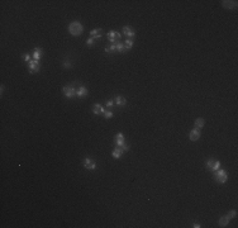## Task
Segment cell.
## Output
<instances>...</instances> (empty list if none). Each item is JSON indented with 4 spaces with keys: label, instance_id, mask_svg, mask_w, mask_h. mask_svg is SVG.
I'll return each mask as SVG.
<instances>
[{
    "label": "cell",
    "instance_id": "cell-14",
    "mask_svg": "<svg viewBox=\"0 0 238 228\" xmlns=\"http://www.w3.org/2000/svg\"><path fill=\"white\" fill-rule=\"evenodd\" d=\"M125 141H124V136H123L122 133H118L115 136V145L118 146V147H120L122 145H124Z\"/></svg>",
    "mask_w": 238,
    "mask_h": 228
},
{
    "label": "cell",
    "instance_id": "cell-27",
    "mask_svg": "<svg viewBox=\"0 0 238 228\" xmlns=\"http://www.w3.org/2000/svg\"><path fill=\"white\" fill-rule=\"evenodd\" d=\"M23 58H24L25 61H29V58H31V57H29V55H24V56H23Z\"/></svg>",
    "mask_w": 238,
    "mask_h": 228
},
{
    "label": "cell",
    "instance_id": "cell-20",
    "mask_svg": "<svg viewBox=\"0 0 238 228\" xmlns=\"http://www.w3.org/2000/svg\"><path fill=\"white\" fill-rule=\"evenodd\" d=\"M124 47H125V49H127V51H128V49H131L132 47H133V41L128 38V39L124 42Z\"/></svg>",
    "mask_w": 238,
    "mask_h": 228
},
{
    "label": "cell",
    "instance_id": "cell-10",
    "mask_svg": "<svg viewBox=\"0 0 238 228\" xmlns=\"http://www.w3.org/2000/svg\"><path fill=\"white\" fill-rule=\"evenodd\" d=\"M123 33H124L125 36H128L129 38H132V37L136 36V33H134V29L132 28V27H129V25H124V27H123Z\"/></svg>",
    "mask_w": 238,
    "mask_h": 228
},
{
    "label": "cell",
    "instance_id": "cell-13",
    "mask_svg": "<svg viewBox=\"0 0 238 228\" xmlns=\"http://www.w3.org/2000/svg\"><path fill=\"white\" fill-rule=\"evenodd\" d=\"M90 36H91L95 41L96 39H100V38H101V29H98V28L93 29V31L90 32Z\"/></svg>",
    "mask_w": 238,
    "mask_h": 228
},
{
    "label": "cell",
    "instance_id": "cell-21",
    "mask_svg": "<svg viewBox=\"0 0 238 228\" xmlns=\"http://www.w3.org/2000/svg\"><path fill=\"white\" fill-rule=\"evenodd\" d=\"M104 117L107 119H110V118H113V117H114V114H113V112H110V110H105V112H104Z\"/></svg>",
    "mask_w": 238,
    "mask_h": 228
},
{
    "label": "cell",
    "instance_id": "cell-19",
    "mask_svg": "<svg viewBox=\"0 0 238 228\" xmlns=\"http://www.w3.org/2000/svg\"><path fill=\"white\" fill-rule=\"evenodd\" d=\"M204 124H205V121L203 118H196L195 119V123H194L195 128H198V129H201V128L204 127Z\"/></svg>",
    "mask_w": 238,
    "mask_h": 228
},
{
    "label": "cell",
    "instance_id": "cell-23",
    "mask_svg": "<svg viewBox=\"0 0 238 228\" xmlns=\"http://www.w3.org/2000/svg\"><path fill=\"white\" fill-rule=\"evenodd\" d=\"M94 42H95V39H94L93 37H90V38H87L86 45H87V46H93V45H94Z\"/></svg>",
    "mask_w": 238,
    "mask_h": 228
},
{
    "label": "cell",
    "instance_id": "cell-26",
    "mask_svg": "<svg viewBox=\"0 0 238 228\" xmlns=\"http://www.w3.org/2000/svg\"><path fill=\"white\" fill-rule=\"evenodd\" d=\"M114 104H115V103H114V100H108V101H107V107H108V108H111Z\"/></svg>",
    "mask_w": 238,
    "mask_h": 228
},
{
    "label": "cell",
    "instance_id": "cell-9",
    "mask_svg": "<svg viewBox=\"0 0 238 228\" xmlns=\"http://www.w3.org/2000/svg\"><path fill=\"white\" fill-rule=\"evenodd\" d=\"M222 5L225 9H234V8H237V1L236 0H223Z\"/></svg>",
    "mask_w": 238,
    "mask_h": 228
},
{
    "label": "cell",
    "instance_id": "cell-6",
    "mask_svg": "<svg viewBox=\"0 0 238 228\" xmlns=\"http://www.w3.org/2000/svg\"><path fill=\"white\" fill-rule=\"evenodd\" d=\"M62 91H63V94L66 98H69V99H71L73 98V96H76V90H75V87L73 86H63L62 87Z\"/></svg>",
    "mask_w": 238,
    "mask_h": 228
},
{
    "label": "cell",
    "instance_id": "cell-12",
    "mask_svg": "<svg viewBox=\"0 0 238 228\" xmlns=\"http://www.w3.org/2000/svg\"><path fill=\"white\" fill-rule=\"evenodd\" d=\"M229 217L228 215H223V217H220L219 218V221H218V224L220 227H225V226H228V223H229Z\"/></svg>",
    "mask_w": 238,
    "mask_h": 228
},
{
    "label": "cell",
    "instance_id": "cell-2",
    "mask_svg": "<svg viewBox=\"0 0 238 228\" xmlns=\"http://www.w3.org/2000/svg\"><path fill=\"white\" fill-rule=\"evenodd\" d=\"M228 179V175L227 171L223 170V169H218L217 171H214V180L219 184H224Z\"/></svg>",
    "mask_w": 238,
    "mask_h": 228
},
{
    "label": "cell",
    "instance_id": "cell-29",
    "mask_svg": "<svg viewBox=\"0 0 238 228\" xmlns=\"http://www.w3.org/2000/svg\"><path fill=\"white\" fill-rule=\"evenodd\" d=\"M4 89H5V86H4V85H1V89H0V90H1V94L4 93Z\"/></svg>",
    "mask_w": 238,
    "mask_h": 228
},
{
    "label": "cell",
    "instance_id": "cell-4",
    "mask_svg": "<svg viewBox=\"0 0 238 228\" xmlns=\"http://www.w3.org/2000/svg\"><path fill=\"white\" fill-rule=\"evenodd\" d=\"M120 33H118L117 31H110L109 33H108V38H109V42L111 45H115V43H118L120 41Z\"/></svg>",
    "mask_w": 238,
    "mask_h": 228
},
{
    "label": "cell",
    "instance_id": "cell-17",
    "mask_svg": "<svg viewBox=\"0 0 238 228\" xmlns=\"http://www.w3.org/2000/svg\"><path fill=\"white\" fill-rule=\"evenodd\" d=\"M114 103L117 105H120V107H124L125 104H127V99L124 98V96H117L115 100H114Z\"/></svg>",
    "mask_w": 238,
    "mask_h": 228
},
{
    "label": "cell",
    "instance_id": "cell-25",
    "mask_svg": "<svg viewBox=\"0 0 238 228\" xmlns=\"http://www.w3.org/2000/svg\"><path fill=\"white\" fill-rule=\"evenodd\" d=\"M63 67L65 69H67V67H71V62H70V61H63Z\"/></svg>",
    "mask_w": 238,
    "mask_h": 228
},
{
    "label": "cell",
    "instance_id": "cell-1",
    "mask_svg": "<svg viewBox=\"0 0 238 228\" xmlns=\"http://www.w3.org/2000/svg\"><path fill=\"white\" fill-rule=\"evenodd\" d=\"M83 31H84V27H83V24H81L80 22L75 20V22L70 23V25H69V32L71 33V36H73V37L81 36Z\"/></svg>",
    "mask_w": 238,
    "mask_h": 228
},
{
    "label": "cell",
    "instance_id": "cell-22",
    "mask_svg": "<svg viewBox=\"0 0 238 228\" xmlns=\"http://www.w3.org/2000/svg\"><path fill=\"white\" fill-rule=\"evenodd\" d=\"M227 215L229 217V219H232V218H236V215H237V210H231V212H229Z\"/></svg>",
    "mask_w": 238,
    "mask_h": 228
},
{
    "label": "cell",
    "instance_id": "cell-16",
    "mask_svg": "<svg viewBox=\"0 0 238 228\" xmlns=\"http://www.w3.org/2000/svg\"><path fill=\"white\" fill-rule=\"evenodd\" d=\"M122 155H123V150L120 147L114 148L113 152H111V156H113L114 159H120V157H122Z\"/></svg>",
    "mask_w": 238,
    "mask_h": 228
},
{
    "label": "cell",
    "instance_id": "cell-18",
    "mask_svg": "<svg viewBox=\"0 0 238 228\" xmlns=\"http://www.w3.org/2000/svg\"><path fill=\"white\" fill-rule=\"evenodd\" d=\"M42 49L41 48H34V51H33V58L34 60H37V61H39L41 58H42Z\"/></svg>",
    "mask_w": 238,
    "mask_h": 228
},
{
    "label": "cell",
    "instance_id": "cell-15",
    "mask_svg": "<svg viewBox=\"0 0 238 228\" xmlns=\"http://www.w3.org/2000/svg\"><path fill=\"white\" fill-rule=\"evenodd\" d=\"M105 112V109L101 107L100 104H94L93 105V113L94 114H101V113H104Z\"/></svg>",
    "mask_w": 238,
    "mask_h": 228
},
{
    "label": "cell",
    "instance_id": "cell-8",
    "mask_svg": "<svg viewBox=\"0 0 238 228\" xmlns=\"http://www.w3.org/2000/svg\"><path fill=\"white\" fill-rule=\"evenodd\" d=\"M200 129H198V128H194V129L190 131V133H189V139L190 141H198L199 138H200Z\"/></svg>",
    "mask_w": 238,
    "mask_h": 228
},
{
    "label": "cell",
    "instance_id": "cell-3",
    "mask_svg": "<svg viewBox=\"0 0 238 228\" xmlns=\"http://www.w3.org/2000/svg\"><path fill=\"white\" fill-rule=\"evenodd\" d=\"M207 169L210 171H217L218 169H220V162L218 160H214V159H210L207 161Z\"/></svg>",
    "mask_w": 238,
    "mask_h": 228
},
{
    "label": "cell",
    "instance_id": "cell-7",
    "mask_svg": "<svg viewBox=\"0 0 238 228\" xmlns=\"http://www.w3.org/2000/svg\"><path fill=\"white\" fill-rule=\"evenodd\" d=\"M83 163H84V167L86 169V170H95L96 169V162L94 161L93 159H90V157H86Z\"/></svg>",
    "mask_w": 238,
    "mask_h": 228
},
{
    "label": "cell",
    "instance_id": "cell-11",
    "mask_svg": "<svg viewBox=\"0 0 238 228\" xmlns=\"http://www.w3.org/2000/svg\"><path fill=\"white\" fill-rule=\"evenodd\" d=\"M86 94H87V87H85V86H80L76 90V95H77L79 98H85Z\"/></svg>",
    "mask_w": 238,
    "mask_h": 228
},
{
    "label": "cell",
    "instance_id": "cell-28",
    "mask_svg": "<svg viewBox=\"0 0 238 228\" xmlns=\"http://www.w3.org/2000/svg\"><path fill=\"white\" fill-rule=\"evenodd\" d=\"M194 227H195V228H199V227H201V226H200V224H198V223H195V224H194Z\"/></svg>",
    "mask_w": 238,
    "mask_h": 228
},
{
    "label": "cell",
    "instance_id": "cell-5",
    "mask_svg": "<svg viewBox=\"0 0 238 228\" xmlns=\"http://www.w3.org/2000/svg\"><path fill=\"white\" fill-rule=\"evenodd\" d=\"M28 70L31 74H36L41 70V66H39V61L37 60H33L31 62H28Z\"/></svg>",
    "mask_w": 238,
    "mask_h": 228
},
{
    "label": "cell",
    "instance_id": "cell-24",
    "mask_svg": "<svg viewBox=\"0 0 238 228\" xmlns=\"http://www.w3.org/2000/svg\"><path fill=\"white\" fill-rule=\"evenodd\" d=\"M120 148L123 150V152H127L129 150V145H127V143H124V145H122L120 146Z\"/></svg>",
    "mask_w": 238,
    "mask_h": 228
}]
</instances>
